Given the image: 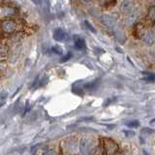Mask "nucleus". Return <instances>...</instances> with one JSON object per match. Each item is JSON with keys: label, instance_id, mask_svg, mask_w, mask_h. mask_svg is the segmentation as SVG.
Returning a JSON list of instances; mask_svg holds the SVG:
<instances>
[{"label": "nucleus", "instance_id": "obj_1", "mask_svg": "<svg viewBox=\"0 0 155 155\" xmlns=\"http://www.w3.org/2000/svg\"><path fill=\"white\" fill-rule=\"evenodd\" d=\"M101 147L103 149L104 154L113 155L118 152V144L116 143L114 140L109 138H103L101 139Z\"/></svg>", "mask_w": 155, "mask_h": 155}, {"label": "nucleus", "instance_id": "obj_2", "mask_svg": "<svg viewBox=\"0 0 155 155\" xmlns=\"http://www.w3.org/2000/svg\"><path fill=\"white\" fill-rule=\"evenodd\" d=\"M17 24L13 19H4V21H1V29L3 30V32L5 33H13L16 30Z\"/></svg>", "mask_w": 155, "mask_h": 155}, {"label": "nucleus", "instance_id": "obj_3", "mask_svg": "<svg viewBox=\"0 0 155 155\" xmlns=\"http://www.w3.org/2000/svg\"><path fill=\"white\" fill-rule=\"evenodd\" d=\"M113 29V31L114 33V35L116 37V39L120 42V43H124L125 40H126V37H125V34H124V31H123V29L121 28L117 23L115 24V25L111 28Z\"/></svg>", "mask_w": 155, "mask_h": 155}, {"label": "nucleus", "instance_id": "obj_4", "mask_svg": "<svg viewBox=\"0 0 155 155\" xmlns=\"http://www.w3.org/2000/svg\"><path fill=\"white\" fill-rule=\"evenodd\" d=\"M101 22L103 23L106 27H109L110 29L116 24L115 18H113L111 16H109V15H104V16H102L101 17Z\"/></svg>", "mask_w": 155, "mask_h": 155}, {"label": "nucleus", "instance_id": "obj_5", "mask_svg": "<svg viewBox=\"0 0 155 155\" xmlns=\"http://www.w3.org/2000/svg\"><path fill=\"white\" fill-rule=\"evenodd\" d=\"M68 34L63 31L62 29H56V30L53 32V39L57 42H66L68 40Z\"/></svg>", "mask_w": 155, "mask_h": 155}, {"label": "nucleus", "instance_id": "obj_6", "mask_svg": "<svg viewBox=\"0 0 155 155\" xmlns=\"http://www.w3.org/2000/svg\"><path fill=\"white\" fill-rule=\"evenodd\" d=\"M91 147V140L87 138H82L80 142V150L81 153H86L88 152Z\"/></svg>", "mask_w": 155, "mask_h": 155}, {"label": "nucleus", "instance_id": "obj_7", "mask_svg": "<svg viewBox=\"0 0 155 155\" xmlns=\"http://www.w3.org/2000/svg\"><path fill=\"white\" fill-rule=\"evenodd\" d=\"M121 11L123 13H131L133 11V3L131 0H123V2L121 3V6H120Z\"/></svg>", "mask_w": 155, "mask_h": 155}, {"label": "nucleus", "instance_id": "obj_8", "mask_svg": "<svg viewBox=\"0 0 155 155\" xmlns=\"http://www.w3.org/2000/svg\"><path fill=\"white\" fill-rule=\"evenodd\" d=\"M9 51V47L5 41L0 40V58L6 57Z\"/></svg>", "mask_w": 155, "mask_h": 155}, {"label": "nucleus", "instance_id": "obj_9", "mask_svg": "<svg viewBox=\"0 0 155 155\" xmlns=\"http://www.w3.org/2000/svg\"><path fill=\"white\" fill-rule=\"evenodd\" d=\"M85 42L82 38L81 37H75V48L77 50L81 51V50H84L85 48Z\"/></svg>", "mask_w": 155, "mask_h": 155}, {"label": "nucleus", "instance_id": "obj_10", "mask_svg": "<svg viewBox=\"0 0 155 155\" xmlns=\"http://www.w3.org/2000/svg\"><path fill=\"white\" fill-rule=\"evenodd\" d=\"M145 32H147V31H145V28H144V26L143 25L142 23L136 25V27H135V35H136V37L143 38V36L144 35Z\"/></svg>", "mask_w": 155, "mask_h": 155}, {"label": "nucleus", "instance_id": "obj_11", "mask_svg": "<svg viewBox=\"0 0 155 155\" xmlns=\"http://www.w3.org/2000/svg\"><path fill=\"white\" fill-rule=\"evenodd\" d=\"M142 39L145 44H147V45H151L154 42V36L151 32H145Z\"/></svg>", "mask_w": 155, "mask_h": 155}, {"label": "nucleus", "instance_id": "obj_12", "mask_svg": "<svg viewBox=\"0 0 155 155\" xmlns=\"http://www.w3.org/2000/svg\"><path fill=\"white\" fill-rule=\"evenodd\" d=\"M147 18H149V21L155 23V6L150 7L148 10V14H147Z\"/></svg>", "mask_w": 155, "mask_h": 155}, {"label": "nucleus", "instance_id": "obj_13", "mask_svg": "<svg viewBox=\"0 0 155 155\" xmlns=\"http://www.w3.org/2000/svg\"><path fill=\"white\" fill-rule=\"evenodd\" d=\"M116 0H100V3L103 7H109L114 5Z\"/></svg>", "mask_w": 155, "mask_h": 155}, {"label": "nucleus", "instance_id": "obj_14", "mask_svg": "<svg viewBox=\"0 0 155 155\" xmlns=\"http://www.w3.org/2000/svg\"><path fill=\"white\" fill-rule=\"evenodd\" d=\"M84 26H85V27H86L87 29H88L89 31L93 32V33H95V32H96L95 28H94L93 26H92L91 24H90V23H89L88 21H84Z\"/></svg>", "mask_w": 155, "mask_h": 155}, {"label": "nucleus", "instance_id": "obj_15", "mask_svg": "<svg viewBox=\"0 0 155 155\" xmlns=\"http://www.w3.org/2000/svg\"><path fill=\"white\" fill-rule=\"evenodd\" d=\"M139 125H140L139 121H131V122L127 123V126L130 128H137V127H139Z\"/></svg>", "mask_w": 155, "mask_h": 155}, {"label": "nucleus", "instance_id": "obj_16", "mask_svg": "<svg viewBox=\"0 0 155 155\" xmlns=\"http://www.w3.org/2000/svg\"><path fill=\"white\" fill-rule=\"evenodd\" d=\"M52 51L54 52V53H56V54H59V55L62 54V48L59 46H54V47H53L52 48Z\"/></svg>", "mask_w": 155, "mask_h": 155}, {"label": "nucleus", "instance_id": "obj_17", "mask_svg": "<svg viewBox=\"0 0 155 155\" xmlns=\"http://www.w3.org/2000/svg\"><path fill=\"white\" fill-rule=\"evenodd\" d=\"M42 154H52L53 153V150L51 147H44L43 148V151L40 152Z\"/></svg>", "mask_w": 155, "mask_h": 155}, {"label": "nucleus", "instance_id": "obj_18", "mask_svg": "<svg viewBox=\"0 0 155 155\" xmlns=\"http://www.w3.org/2000/svg\"><path fill=\"white\" fill-rule=\"evenodd\" d=\"M71 57H72V53H71V52L67 53V54H66L65 56H63V57L61 58V62H66V61L69 60Z\"/></svg>", "mask_w": 155, "mask_h": 155}, {"label": "nucleus", "instance_id": "obj_19", "mask_svg": "<svg viewBox=\"0 0 155 155\" xmlns=\"http://www.w3.org/2000/svg\"><path fill=\"white\" fill-rule=\"evenodd\" d=\"M142 132H147V134H152L154 132L153 129H150V128H143L142 129Z\"/></svg>", "mask_w": 155, "mask_h": 155}, {"label": "nucleus", "instance_id": "obj_20", "mask_svg": "<svg viewBox=\"0 0 155 155\" xmlns=\"http://www.w3.org/2000/svg\"><path fill=\"white\" fill-rule=\"evenodd\" d=\"M124 134L126 135V136H134L135 135V133L134 132H132V131H124Z\"/></svg>", "mask_w": 155, "mask_h": 155}, {"label": "nucleus", "instance_id": "obj_21", "mask_svg": "<svg viewBox=\"0 0 155 155\" xmlns=\"http://www.w3.org/2000/svg\"><path fill=\"white\" fill-rule=\"evenodd\" d=\"M155 122V118L154 119H152L151 121H150V124H152V123H154Z\"/></svg>", "mask_w": 155, "mask_h": 155}, {"label": "nucleus", "instance_id": "obj_22", "mask_svg": "<svg viewBox=\"0 0 155 155\" xmlns=\"http://www.w3.org/2000/svg\"><path fill=\"white\" fill-rule=\"evenodd\" d=\"M82 1H84V2H89V1H91V0H82Z\"/></svg>", "mask_w": 155, "mask_h": 155}, {"label": "nucleus", "instance_id": "obj_23", "mask_svg": "<svg viewBox=\"0 0 155 155\" xmlns=\"http://www.w3.org/2000/svg\"><path fill=\"white\" fill-rule=\"evenodd\" d=\"M32 1H33L34 3H38V1H37V0H32Z\"/></svg>", "mask_w": 155, "mask_h": 155}]
</instances>
